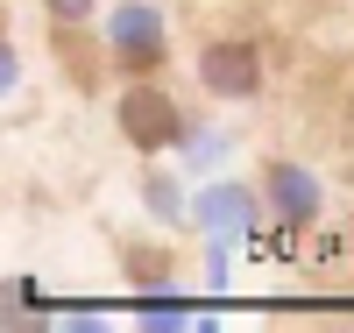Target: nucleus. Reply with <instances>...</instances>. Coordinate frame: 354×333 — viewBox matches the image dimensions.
<instances>
[{
	"label": "nucleus",
	"instance_id": "f03ea898",
	"mask_svg": "<svg viewBox=\"0 0 354 333\" xmlns=\"http://www.w3.org/2000/svg\"><path fill=\"white\" fill-rule=\"evenodd\" d=\"M198 71H205V85H213V93L248 100L255 85H262V57H255L248 43H213V50L198 57Z\"/></svg>",
	"mask_w": 354,
	"mask_h": 333
},
{
	"label": "nucleus",
	"instance_id": "7ed1b4c3",
	"mask_svg": "<svg viewBox=\"0 0 354 333\" xmlns=\"http://www.w3.org/2000/svg\"><path fill=\"white\" fill-rule=\"evenodd\" d=\"M50 15H64V21H78V15H93V0H43Z\"/></svg>",
	"mask_w": 354,
	"mask_h": 333
},
{
	"label": "nucleus",
	"instance_id": "f257e3e1",
	"mask_svg": "<svg viewBox=\"0 0 354 333\" xmlns=\"http://www.w3.org/2000/svg\"><path fill=\"white\" fill-rule=\"evenodd\" d=\"M177 128H185V120H177V107H170L163 85H128V93H121V135L135 149H170Z\"/></svg>",
	"mask_w": 354,
	"mask_h": 333
}]
</instances>
